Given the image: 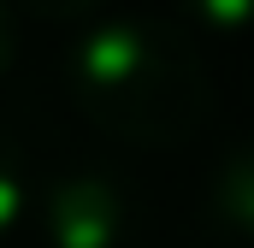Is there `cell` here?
Segmentation results:
<instances>
[{"mask_svg":"<svg viewBox=\"0 0 254 248\" xmlns=\"http://www.w3.org/2000/svg\"><path fill=\"white\" fill-rule=\"evenodd\" d=\"M71 101L125 148H184L213 119V77L178 24L107 18L71 48Z\"/></svg>","mask_w":254,"mask_h":248,"instance_id":"6da1fadb","label":"cell"},{"mask_svg":"<svg viewBox=\"0 0 254 248\" xmlns=\"http://www.w3.org/2000/svg\"><path fill=\"white\" fill-rule=\"evenodd\" d=\"M30 219L48 248H125L136 237V195L113 166H71L36 184Z\"/></svg>","mask_w":254,"mask_h":248,"instance_id":"7a4b0ae2","label":"cell"},{"mask_svg":"<svg viewBox=\"0 0 254 248\" xmlns=\"http://www.w3.org/2000/svg\"><path fill=\"white\" fill-rule=\"evenodd\" d=\"M207 219L219 237L254 243V142H237L219 154L207 178Z\"/></svg>","mask_w":254,"mask_h":248,"instance_id":"3957f363","label":"cell"},{"mask_svg":"<svg viewBox=\"0 0 254 248\" xmlns=\"http://www.w3.org/2000/svg\"><path fill=\"white\" fill-rule=\"evenodd\" d=\"M30 207H36V178H30V166H24L18 142L0 130V237H12V231L30 219Z\"/></svg>","mask_w":254,"mask_h":248,"instance_id":"277c9868","label":"cell"},{"mask_svg":"<svg viewBox=\"0 0 254 248\" xmlns=\"http://www.w3.org/2000/svg\"><path fill=\"white\" fill-rule=\"evenodd\" d=\"M184 24L207 30V36H243L254 30V0H178Z\"/></svg>","mask_w":254,"mask_h":248,"instance_id":"5b68a950","label":"cell"},{"mask_svg":"<svg viewBox=\"0 0 254 248\" xmlns=\"http://www.w3.org/2000/svg\"><path fill=\"white\" fill-rule=\"evenodd\" d=\"M30 18H42V24H83L89 12H101L107 0H18Z\"/></svg>","mask_w":254,"mask_h":248,"instance_id":"8992f818","label":"cell"},{"mask_svg":"<svg viewBox=\"0 0 254 248\" xmlns=\"http://www.w3.org/2000/svg\"><path fill=\"white\" fill-rule=\"evenodd\" d=\"M12 54H18V30H12V6L0 0V77H6V65H12Z\"/></svg>","mask_w":254,"mask_h":248,"instance_id":"52a82bcc","label":"cell"}]
</instances>
